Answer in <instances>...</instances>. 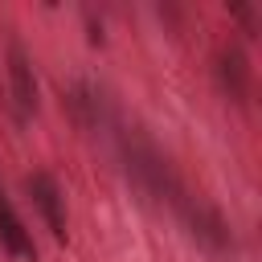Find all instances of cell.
<instances>
[{
    "label": "cell",
    "mask_w": 262,
    "mask_h": 262,
    "mask_svg": "<svg viewBox=\"0 0 262 262\" xmlns=\"http://www.w3.org/2000/svg\"><path fill=\"white\" fill-rule=\"evenodd\" d=\"M119 151H123V160H127L131 180H135L143 192H151L156 201H172V205H180L184 188H180V180H176L172 164L160 156V147H156L143 131L123 127V131H119Z\"/></svg>",
    "instance_id": "1"
},
{
    "label": "cell",
    "mask_w": 262,
    "mask_h": 262,
    "mask_svg": "<svg viewBox=\"0 0 262 262\" xmlns=\"http://www.w3.org/2000/svg\"><path fill=\"white\" fill-rule=\"evenodd\" d=\"M8 94H12V115L20 123L37 115V74L20 41L8 45Z\"/></svg>",
    "instance_id": "2"
},
{
    "label": "cell",
    "mask_w": 262,
    "mask_h": 262,
    "mask_svg": "<svg viewBox=\"0 0 262 262\" xmlns=\"http://www.w3.org/2000/svg\"><path fill=\"white\" fill-rule=\"evenodd\" d=\"M213 74L221 82V90L233 98V102H250V90H254V70H250V57L242 45H221L217 57H213Z\"/></svg>",
    "instance_id": "3"
},
{
    "label": "cell",
    "mask_w": 262,
    "mask_h": 262,
    "mask_svg": "<svg viewBox=\"0 0 262 262\" xmlns=\"http://www.w3.org/2000/svg\"><path fill=\"white\" fill-rule=\"evenodd\" d=\"M25 188H29L33 209L41 213L45 229L61 242V237H66V196H61V184H57L49 172H33V176L25 180Z\"/></svg>",
    "instance_id": "4"
},
{
    "label": "cell",
    "mask_w": 262,
    "mask_h": 262,
    "mask_svg": "<svg viewBox=\"0 0 262 262\" xmlns=\"http://www.w3.org/2000/svg\"><path fill=\"white\" fill-rule=\"evenodd\" d=\"M180 217H184V225L192 229V237H201L205 246H213V250H225L233 237H229V225L221 221V213L213 209V205H205V201H192L188 192L180 196Z\"/></svg>",
    "instance_id": "5"
},
{
    "label": "cell",
    "mask_w": 262,
    "mask_h": 262,
    "mask_svg": "<svg viewBox=\"0 0 262 262\" xmlns=\"http://www.w3.org/2000/svg\"><path fill=\"white\" fill-rule=\"evenodd\" d=\"M0 246L12 254V258H37V242H33V233H29V225L20 221V213L12 209V201H8V192L0 188Z\"/></svg>",
    "instance_id": "6"
},
{
    "label": "cell",
    "mask_w": 262,
    "mask_h": 262,
    "mask_svg": "<svg viewBox=\"0 0 262 262\" xmlns=\"http://www.w3.org/2000/svg\"><path fill=\"white\" fill-rule=\"evenodd\" d=\"M66 106H70V115H74L78 127H86V131L102 127V94L90 82H74L66 90Z\"/></svg>",
    "instance_id": "7"
},
{
    "label": "cell",
    "mask_w": 262,
    "mask_h": 262,
    "mask_svg": "<svg viewBox=\"0 0 262 262\" xmlns=\"http://www.w3.org/2000/svg\"><path fill=\"white\" fill-rule=\"evenodd\" d=\"M233 16H237V20L246 25V33H250V37L258 33V25H254V8H246V4H237V8H233Z\"/></svg>",
    "instance_id": "8"
}]
</instances>
